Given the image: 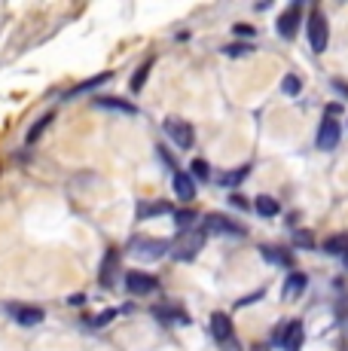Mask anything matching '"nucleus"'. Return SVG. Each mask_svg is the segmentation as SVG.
<instances>
[{
	"instance_id": "15",
	"label": "nucleus",
	"mask_w": 348,
	"mask_h": 351,
	"mask_svg": "<svg viewBox=\"0 0 348 351\" xmlns=\"http://www.w3.org/2000/svg\"><path fill=\"white\" fill-rule=\"evenodd\" d=\"M95 107H101V110H116V113H129V117H135L138 107L129 104V101H119V98H95Z\"/></svg>"
},
{
	"instance_id": "31",
	"label": "nucleus",
	"mask_w": 348,
	"mask_h": 351,
	"mask_svg": "<svg viewBox=\"0 0 348 351\" xmlns=\"http://www.w3.org/2000/svg\"><path fill=\"white\" fill-rule=\"evenodd\" d=\"M297 245L299 247H314L312 245V232H297Z\"/></svg>"
},
{
	"instance_id": "30",
	"label": "nucleus",
	"mask_w": 348,
	"mask_h": 351,
	"mask_svg": "<svg viewBox=\"0 0 348 351\" xmlns=\"http://www.w3.org/2000/svg\"><path fill=\"white\" fill-rule=\"evenodd\" d=\"M257 300H263V290H253V293H251V296H245V300H238V302H236V306H238V308H242V306H251V302H257Z\"/></svg>"
},
{
	"instance_id": "16",
	"label": "nucleus",
	"mask_w": 348,
	"mask_h": 351,
	"mask_svg": "<svg viewBox=\"0 0 348 351\" xmlns=\"http://www.w3.org/2000/svg\"><path fill=\"white\" fill-rule=\"evenodd\" d=\"M306 290V275L303 272H290L284 281V300H297L299 293Z\"/></svg>"
},
{
	"instance_id": "6",
	"label": "nucleus",
	"mask_w": 348,
	"mask_h": 351,
	"mask_svg": "<svg viewBox=\"0 0 348 351\" xmlns=\"http://www.w3.org/2000/svg\"><path fill=\"white\" fill-rule=\"evenodd\" d=\"M202 232L205 235H245V226L226 220L223 214H208V217L202 220Z\"/></svg>"
},
{
	"instance_id": "33",
	"label": "nucleus",
	"mask_w": 348,
	"mask_h": 351,
	"mask_svg": "<svg viewBox=\"0 0 348 351\" xmlns=\"http://www.w3.org/2000/svg\"><path fill=\"white\" fill-rule=\"evenodd\" d=\"M229 202H232L236 208H247V202L242 199V195H229Z\"/></svg>"
},
{
	"instance_id": "12",
	"label": "nucleus",
	"mask_w": 348,
	"mask_h": 351,
	"mask_svg": "<svg viewBox=\"0 0 348 351\" xmlns=\"http://www.w3.org/2000/svg\"><path fill=\"white\" fill-rule=\"evenodd\" d=\"M174 195H177L180 202H192V199H196V180H192L186 171L174 174Z\"/></svg>"
},
{
	"instance_id": "22",
	"label": "nucleus",
	"mask_w": 348,
	"mask_h": 351,
	"mask_svg": "<svg viewBox=\"0 0 348 351\" xmlns=\"http://www.w3.org/2000/svg\"><path fill=\"white\" fill-rule=\"evenodd\" d=\"M247 171H251V165H242V168H232L229 174H223L220 178V184L223 186H236V184H242V180L247 178Z\"/></svg>"
},
{
	"instance_id": "5",
	"label": "nucleus",
	"mask_w": 348,
	"mask_h": 351,
	"mask_svg": "<svg viewBox=\"0 0 348 351\" xmlns=\"http://www.w3.org/2000/svg\"><path fill=\"white\" fill-rule=\"evenodd\" d=\"M6 312H10V318L16 324H22V327H37V324L46 318L43 308L25 306V302H10V306H6Z\"/></svg>"
},
{
	"instance_id": "8",
	"label": "nucleus",
	"mask_w": 348,
	"mask_h": 351,
	"mask_svg": "<svg viewBox=\"0 0 348 351\" xmlns=\"http://www.w3.org/2000/svg\"><path fill=\"white\" fill-rule=\"evenodd\" d=\"M125 290H129V293H138V296H147V293H156L159 281L147 272H129L125 275Z\"/></svg>"
},
{
	"instance_id": "29",
	"label": "nucleus",
	"mask_w": 348,
	"mask_h": 351,
	"mask_svg": "<svg viewBox=\"0 0 348 351\" xmlns=\"http://www.w3.org/2000/svg\"><path fill=\"white\" fill-rule=\"evenodd\" d=\"M192 174H196L199 180H208V174H211L208 162H205V159H196V162H192Z\"/></svg>"
},
{
	"instance_id": "2",
	"label": "nucleus",
	"mask_w": 348,
	"mask_h": 351,
	"mask_svg": "<svg viewBox=\"0 0 348 351\" xmlns=\"http://www.w3.org/2000/svg\"><path fill=\"white\" fill-rule=\"evenodd\" d=\"M165 134L174 141V144L180 147V150H190L192 144H196V132H192V125L186 123V119H180V117H165Z\"/></svg>"
},
{
	"instance_id": "4",
	"label": "nucleus",
	"mask_w": 348,
	"mask_h": 351,
	"mask_svg": "<svg viewBox=\"0 0 348 351\" xmlns=\"http://www.w3.org/2000/svg\"><path fill=\"white\" fill-rule=\"evenodd\" d=\"M211 333H214V342H220L223 351H242L238 346H232V318L226 312L211 315Z\"/></svg>"
},
{
	"instance_id": "7",
	"label": "nucleus",
	"mask_w": 348,
	"mask_h": 351,
	"mask_svg": "<svg viewBox=\"0 0 348 351\" xmlns=\"http://www.w3.org/2000/svg\"><path fill=\"white\" fill-rule=\"evenodd\" d=\"M339 138H343V128H339V123L333 117H327L324 123H321L318 128V150H336L339 147Z\"/></svg>"
},
{
	"instance_id": "27",
	"label": "nucleus",
	"mask_w": 348,
	"mask_h": 351,
	"mask_svg": "<svg viewBox=\"0 0 348 351\" xmlns=\"http://www.w3.org/2000/svg\"><path fill=\"white\" fill-rule=\"evenodd\" d=\"M223 52H226L229 58H236V56H251L253 46H251V43H232V46H223Z\"/></svg>"
},
{
	"instance_id": "25",
	"label": "nucleus",
	"mask_w": 348,
	"mask_h": 351,
	"mask_svg": "<svg viewBox=\"0 0 348 351\" xmlns=\"http://www.w3.org/2000/svg\"><path fill=\"white\" fill-rule=\"evenodd\" d=\"M174 223H177V229H192V223H196V214L192 211H174Z\"/></svg>"
},
{
	"instance_id": "24",
	"label": "nucleus",
	"mask_w": 348,
	"mask_h": 351,
	"mask_svg": "<svg viewBox=\"0 0 348 351\" xmlns=\"http://www.w3.org/2000/svg\"><path fill=\"white\" fill-rule=\"evenodd\" d=\"M299 89H303V83H299L293 73H287V77L281 80V92H284V95H299Z\"/></svg>"
},
{
	"instance_id": "1",
	"label": "nucleus",
	"mask_w": 348,
	"mask_h": 351,
	"mask_svg": "<svg viewBox=\"0 0 348 351\" xmlns=\"http://www.w3.org/2000/svg\"><path fill=\"white\" fill-rule=\"evenodd\" d=\"M174 251V241H165V239H147V235H140V239H132L129 241V254L135 256V260H162L165 254Z\"/></svg>"
},
{
	"instance_id": "28",
	"label": "nucleus",
	"mask_w": 348,
	"mask_h": 351,
	"mask_svg": "<svg viewBox=\"0 0 348 351\" xmlns=\"http://www.w3.org/2000/svg\"><path fill=\"white\" fill-rule=\"evenodd\" d=\"M119 312H123V308H107V312H101L95 321H89V324H92V327H104V324H110V321L116 318Z\"/></svg>"
},
{
	"instance_id": "32",
	"label": "nucleus",
	"mask_w": 348,
	"mask_h": 351,
	"mask_svg": "<svg viewBox=\"0 0 348 351\" xmlns=\"http://www.w3.org/2000/svg\"><path fill=\"white\" fill-rule=\"evenodd\" d=\"M236 34H242V37H251L253 28H251V25H236Z\"/></svg>"
},
{
	"instance_id": "10",
	"label": "nucleus",
	"mask_w": 348,
	"mask_h": 351,
	"mask_svg": "<svg viewBox=\"0 0 348 351\" xmlns=\"http://www.w3.org/2000/svg\"><path fill=\"white\" fill-rule=\"evenodd\" d=\"M299 16H303V10H299V3H293L290 10H284L278 16V34L284 40H293L297 37V28H299Z\"/></svg>"
},
{
	"instance_id": "17",
	"label": "nucleus",
	"mask_w": 348,
	"mask_h": 351,
	"mask_svg": "<svg viewBox=\"0 0 348 351\" xmlns=\"http://www.w3.org/2000/svg\"><path fill=\"white\" fill-rule=\"evenodd\" d=\"M171 211V205L169 202H147V205H138V220H150V217H156V214H169Z\"/></svg>"
},
{
	"instance_id": "21",
	"label": "nucleus",
	"mask_w": 348,
	"mask_h": 351,
	"mask_svg": "<svg viewBox=\"0 0 348 351\" xmlns=\"http://www.w3.org/2000/svg\"><path fill=\"white\" fill-rule=\"evenodd\" d=\"M153 62H156V58H147L144 67H138V71H135V77H132V92H140V89H144V83H147V73H150Z\"/></svg>"
},
{
	"instance_id": "14",
	"label": "nucleus",
	"mask_w": 348,
	"mask_h": 351,
	"mask_svg": "<svg viewBox=\"0 0 348 351\" xmlns=\"http://www.w3.org/2000/svg\"><path fill=\"white\" fill-rule=\"evenodd\" d=\"M107 80H110V71H104V73H98V77H92V80H83V83H77L73 89L68 92L64 98H79V95H86V92H92V89H98V86H104Z\"/></svg>"
},
{
	"instance_id": "9",
	"label": "nucleus",
	"mask_w": 348,
	"mask_h": 351,
	"mask_svg": "<svg viewBox=\"0 0 348 351\" xmlns=\"http://www.w3.org/2000/svg\"><path fill=\"white\" fill-rule=\"evenodd\" d=\"M202 245H205V232H192V235H186L180 245H174L171 256L174 260H180V263H186V260H192V256L202 251Z\"/></svg>"
},
{
	"instance_id": "3",
	"label": "nucleus",
	"mask_w": 348,
	"mask_h": 351,
	"mask_svg": "<svg viewBox=\"0 0 348 351\" xmlns=\"http://www.w3.org/2000/svg\"><path fill=\"white\" fill-rule=\"evenodd\" d=\"M306 31H309V46H312V52H324L327 43H330V28H327L324 12H321V10H312Z\"/></svg>"
},
{
	"instance_id": "11",
	"label": "nucleus",
	"mask_w": 348,
	"mask_h": 351,
	"mask_svg": "<svg viewBox=\"0 0 348 351\" xmlns=\"http://www.w3.org/2000/svg\"><path fill=\"white\" fill-rule=\"evenodd\" d=\"M303 339H306V333H303V324L299 321H290L281 330V348L284 351H299L303 348Z\"/></svg>"
},
{
	"instance_id": "18",
	"label": "nucleus",
	"mask_w": 348,
	"mask_h": 351,
	"mask_svg": "<svg viewBox=\"0 0 348 351\" xmlns=\"http://www.w3.org/2000/svg\"><path fill=\"white\" fill-rule=\"evenodd\" d=\"M153 315H156V318L159 321H162V324H192V318H186V315L184 312H177V308H165V306H156V308H153Z\"/></svg>"
},
{
	"instance_id": "34",
	"label": "nucleus",
	"mask_w": 348,
	"mask_h": 351,
	"mask_svg": "<svg viewBox=\"0 0 348 351\" xmlns=\"http://www.w3.org/2000/svg\"><path fill=\"white\" fill-rule=\"evenodd\" d=\"M343 260H345V269H348V254H345V256H343Z\"/></svg>"
},
{
	"instance_id": "23",
	"label": "nucleus",
	"mask_w": 348,
	"mask_h": 351,
	"mask_svg": "<svg viewBox=\"0 0 348 351\" xmlns=\"http://www.w3.org/2000/svg\"><path fill=\"white\" fill-rule=\"evenodd\" d=\"M260 254H263L269 263H278V266H290V254H284V251H275V247H260Z\"/></svg>"
},
{
	"instance_id": "19",
	"label": "nucleus",
	"mask_w": 348,
	"mask_h": 351,
	"mask_svg": "<svg viewBox=\"0 0 348 351\" xmlns=\"http://www.w3.org/2000/svg\"><path fill=\"white\" fill-rule=\"evenodd\" d=\"M253 208H257L263 217H275V214L281 211L278 208V202L272 199V195H257V202H253Z\"/></svg>"
},
{
	"instance_id": "26",
	"label": "nucleus",
	"mask_w": 348,
	"mask_h": 351,
	"mask_svg": "<svg viewBox=\"0 0 348 351\" xmlns=\"http://www.w3.org/2000/svg\"><path fill=\"white\" fill-rule=\"evenodd\" d=\"M49 123H52V113H46V117H40L37 123H34V128H31V132H28V144H34V141L40 138V132H43V128L49 125Z\"/></svg>"
},
{
	"instance_id": "20",
	"label": "nucleus",
	"mask_w": 348,
	"mask_h": 351,
	"mask_svg": "<svg viewBox=\"0 0 348 351\" xmlns=\"http://www.w3.org/2000/svg\"><path fill=\"white\" fill-rule=\"evenodd\" d=\"M324 251H327V254L345 256V254H348V235H330V239L324 241Z\"/></svg>"
},
{
	"instance_id": "13",
	"label": "nucleus",
	"mask_w": 348,
	"mask_h": 351,
	"mask_svg": "<svg viewBox=\"0 0 348 351\" xmlns=\"http://www.w3.org/2000/svg\"><path fill=\"white\" fill-rule=\"evenodd\" d=\"M116 263H119V254H116V247H110V251L104 254L101 275H98V281H101V287H113V272H116Z\"/></svg>"
}]
</instances>
